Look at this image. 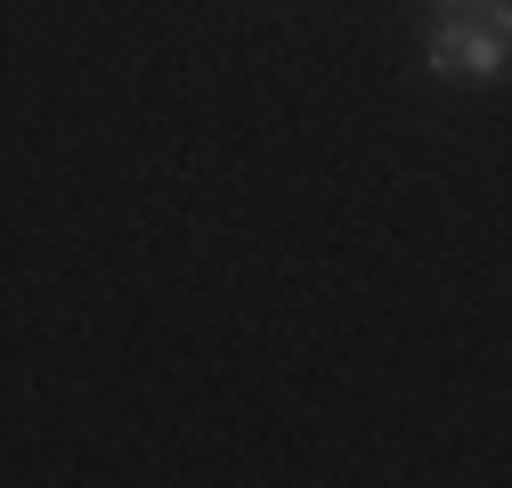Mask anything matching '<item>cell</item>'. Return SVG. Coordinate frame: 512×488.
Wrapping results in <instances>:
<instances>
[{
    "mask_svg": "<svg viewBox=\"0 0 512 488\" xmlns=\"http://www.w3.org/2000/svg\"><path fill=\"white\" fill-rule=\"evenodd\" d=\"M504 49H512L504 9H456V17H439L431 41H423L439 82H496L504 74Z\"/></svg>",
    "mask_w": 512,
    "mask_h": 488,
    "instance_id": "cell-1",
    "label": "cell"
},
{
    "mask_svg": "<svg viewBox=\"0 0 512 488\" xmlns=\"http://www.w3.org/2000/svg\"><path fill=\"white\" fill-rule=\"evenodd\" d=\"M439 17H456V9H504V0H431Z\"/></svg>",
    "mask_w": 512,
    "mask_h": 488,
    "instance_id": "cell-2",
    "label": "cell"
}]
</instances>
